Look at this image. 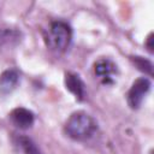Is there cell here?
Wrapping results in <instances>:
<instances>
[{"label":"cell","mask_w":154,"mask_h":154,"mask_svg":"<svg viewBox=\"0 0 154 154\" xmlns=\"http://www.w3.org/2000/svg\"><path fill=\"white\" fill-rule=\"evenodd\" d=\"M66 136L75 141H87L97 131L96 120L88 113L78 111L72 113L64 125Z\"/></svg>","instance_id":"1"},{"label":"cell","mask_w":154,"mask_h":154,"mask_svg":"<svg viewBox=\"0 0 154 154\" xmlns=\"http://www.w3.org/2000/svg\"><path fill=\"white\" fill-rule=\"evenodd\" d=\"M45 41L47 47L58 53H63L71 45L72 29L64 20H54L49 24L45 34Z\"/></svg>","instance_id":"2"},{"label":"cell","mask_w":154,"mask_h":154,"mask_svg":"<svg viewBox=\"0 0 154 154\" xmlns=\"http://www.w3.org/2000/svg\"><path fill=\"white\" fill-rule=\"evenodd\" d=\"M152 87V82L149 78L147 77H140L137 78L131 88L128 91L126 95V100H128V105L132 108V109H137L140 108V106L142 105L146 95L149 93Z\"/></svg>","instance_id":"3"},{"label":"cell","mask_w":154,"mask_h":154,"mask_svg":"<svg viewBox=\"0 0 154 154\" xmlns=\"http://www.w3.org/2000/svg\"><path fill=\"white\" fill-rule=\"evenodd\" d=\"M94 72L103 84H112L118 73V67L111 59L101 58L94 64Z\"/></svg>","instance_id":"4"},{"label":"cell","mask_w":154,"mask_h":154,"mask_svg":"<svg viewBox=\"0 0 154 154\" xmlns=\"http://www.w3.org/2000/svg\"><path fill=\"white\" fill-rule=\"evenodd\" d=\"M10 120L16 128H18L20 130H26L34 125L35 116L28 108L17 107L10 113Z\"/></svg>","instance_id":"5"},{"label":"cell","mask_w":154,"mask_h":154,"mask_svg":"<svg viewBox=\"0 0 154 154\" xmlns=\"http://www.w3.org/2000/svg\"><path fill=\"white\" fill-rule=\"evenodd\" d=\"M65 87L66 89L75 95V97L78 101L84 100L85 97V85L84 82L81 79V77L77 73L67 72L65 75Z\"/></svg>","instance_id":"6"},{"label":"cell","mask_w":154,"mask_h":154,"mask_svg":"<svg viewBox=\"0 0 154 154\" xmlns=\"http://www.w3.org/2000/svg\"><path fill=\"white\" fill-rule=\"evenodd\" d=\"M19 83V73L14 69L5 70L0 75V94L8 95L11 94Z\"/></svg>","instance_id":"7"},{"label":"cell","mask_w":154,"mask_h":154,"mask_svg":"<svg viewBox=\"0 0 154 154\" xmlns=\"http://www.w3.org/2000/svg\"><path fill=\"white\" fill-rule=\"evenodd\" d=\"M14 144L22 154H42L37 144L28 136L19 135L14 138Z\"/></svg>","instance_id":"8"},{"label":"cell","mask_w":154,"mask_h":154,"mask_svg":"<svg viewBox=\"0 0 154 154\" xmlns=\"http://www.w3.org/2000/svg\"><path fill=\"white\" fill-rule=\"evenodd\" d=\"M19 32L12 29H0V43H10L12 40L18 41Z\"/></svg>","instance_id":"9"},{"label":"cell","mask_w":154,"mask_h":154,"mask_svg":"<svg viewBox=\"0 0 154 154\" xmlns=\"http://www.w3.org/2000/svg\"><path fill=\"white\" fill-rule=\"evenodd\" d=\"M134 63L135 65L138 67V70L148 73V75H152L153 73V65L149 60L147 59H143L142 57H135L134 58Z\"/></svg>","instance_id":"10"},{"label":"cell","mask_w":154,"mask_h":154,"mask_svg":"<svg viewBox=\"0 0 154 154\" xmlns=\"http://www.w3.org/2000/svg\"><path fill=\"white\" fill-rule=\"evenodd\" d=\"M146 46H147L148 51L152 53V52H153V34H152V32H150V34H149V36L147 37V42H146Z\"/></svg>","instance_id":"11"}]
</instances>
